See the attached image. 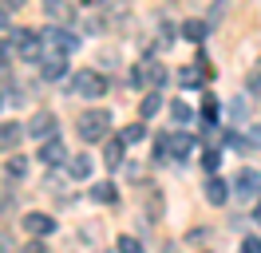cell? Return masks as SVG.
<instances>
[{
    "mask_svg": "<svg viewBox=\"0 0 261 253\" xmlns=\"http://www.w3.org/2000/svg\"><path fill=\"white\" fill-rule=\"evenodd\" d=\"M20 225L28 230V237H48L51 230H56V218H48V214H24Z\"/></svg>",
    "mask_w": 261,
    "mask_h": 253,
    "instance_id": "52a82bcc",
    "label": "cell"
},
{
    "mask_svg": "<svg viewBox=\"0 0 261 253\" xmlns=\"http://www.w3.org/2000/svg\"><path fill=\"white\" fill-rule=\"evenodd\" d=\"M12 75V67H8V60H0V79H8Z\"/></svg>",
    "mask_w": 261,
    "mask_h": 253,
    "instance_id": "d6a6232c",
    "label": "cell"
},
{
    "mask_svg": "<svg viewBox=\"0 0 261 253\" xmlns=\"http://www.w3.org/2000/svg\"><path fill=\"white\" fill-rule=\"evenodd\" d=\"M154 155H159V158H170V135H159V139H154Z\"/></svg>",
    "mask_w": 261,
    "mask_h": 253,
    "instance_id": "4316f807",
    "label": "cell"
},
{
    "mask_svg": "<svg viewBox=\"0 0 261 253\" xmlns=\"http://www.w3.org/2000/svg\"><path fill=\"white\" fill-rule=\"evenodd\" d=\"M233 194L245 198V202H257V198H261V170L242 166V170L233 174Z\"/></svg>",
    "mask_w": 261,
    "mask_h": 253,
    "instance_id": "3957f363",
    "label": "cell"
},
{
    "mask_svg": "<svg viewBox=\"0 0 261 253\" xmlns=\"http://www.w3.org/2000/svg\"><path fill=\"white\" fill-rule=\"evenodd\" d=\"M67 178H75V182L91 178V155H71L67 158Z\"/></svg>",
    "mask_w": 261,
    "mask_h": 253,
    "instance_id": "7c38bea8",
    "label": "cell"
},
{
    "mask_svg": "<svg viewBox=\"0 0 261 253\" xmlns=\"http://www.w3.org/2000/svg\"><path fill=\"white\" fill-rule=\"evenodd\" d=\"M44 8H48L51 20H71V4L67 0H44Z\"/></svg>",
    "mask_w": 261,
    "mask_h": 253,
    "instance_id": "2e32d148",
    "label": "cell"
},
{
    "mask_svg": "<svg viewBox=\"0 0 261 253\" xmlns=\"http://www.w3.org/2000/svg\"><path fill=\"white\" fill-rule=\"evenodd\" d=\"M170 119H174V123H190V119H194V111H190V103H170Z\"/></svg>",
    "mask_w": 261,
    "mask_h": 253,
    "instance_id": "603a6c76",
    "label": "cell"
},
{
    "mask_svg": "<svg viewBox=\"0 0 261 253\" xmlns=\"http://www.w3.org/2000/svg\"><path fill=\"white\" fill-rule=\"evenodd\" d=\"M40 75L48 79V83L64 79L67 75V56H64V52H44V60H40Z\"/></svg>",
    "mask_w": 261,
    "mask_h": 253,
    "instance_id": "5b68a950",
    "label": "cell"
},
{
    "mask_svg": "<svg viewBox=\"0 0 261 253\" xmlns=\"http://www.w3.org/2000/svg\"><path fill=\"white\" fill-rule=\"evenodd\" d=\"M44 44H48L51 52H64V56H71V52L80 47V36H71V32H64V28H44Z\"/></svg>",
    "mask_w": 261,
    "mask_h": 253,
    "instance_id": "277c9868",
    "label": "cell"
},
{
    "mask_svg": "<svg viewBox=\"0 0 261 253\" xmlns=\"http://www.w3.org/2000/svg\"><path fill=\"white\" fill-rule=\"evenodd\" d=\"M40 162H44V166H60V162H67V146L56 139V135L44 139V146H40Z\"/></svg>",
    "mask_w": 261,
    "mask_h": 253,
    "instance_id": "ba28073f",
    "label": "cell"
},
{
    "mask_svg": "<svg viewBox=\"0 0 261 253\" xmlns=\"http://www.w3.org/2000/svg\"><path fill=\"white\" fill-rule=\"evenodd\" d=\"M0 245H4V249H8V234H0Z\"/></svg>",
    "mask_w": 261,
    "mask_h": 253,
    "instance_id": "74e56055",
    "label": "cell"
},
{
    "mask_svg": "<svg viewBox=\"0 0 261 253\" xmlns=\"http://www.w3.org/2000/svg\"><path fill=\"white\" fill-rule=\"evenodd\" d=\"M159 40H163V47H166L170 40H174V28H170V24H163V28H159Z\"/></svg>",
    "mask_w": 261,
    "mask_h": 253,
    "instance_id": "f546056e",
    "label": "cell"
},
{
    "mask_svg": "<svg viewBox=\"0 0 261 253\" xmlns=\"http://www.w3.org/2000/svg\"><path fill=\"white\" fill-rule=\"evenodd\" d=\"M4 170H8V178H24V174H28V158H24V155H12V150H8V162H4Z\"/></svg>",
    "mask_w": 261,
    "mask_h": 253,
    "instance_id": "9a60e30c",
    "label": "cell"
},
{
    "mask_svg": "<svg viewBox=\"0 0 261 253\" xmlns=\"http://www.w3.org/2000/svg\"><path fill=\"white\" fill-rule=\"evenodd\" d=\"M8 28V16H4V4H0V32Z\"/></svg>",
    "mask_w": 261,
    "mask_h": 253,
    "instance_id": "e575fe53",
    "label": "cell"
},
{
    "mask_svg": "<svg viewBox=\"0 0 261 253\" xmlns=\"http://www.w3.org/2000/svg\"><path fill=\"white\" fill-rule=\"evenodd\" d=\"M229 194H233V182H226V178H210L206 182V202L210 206H226Z\"/></svg>",
    "mask_w": 261,
    "mask_h": 253,
    "instance_id": "30bf717a",
    "label": "cell"
},
{
    "mask_svg": "<svg viewBox=\"0 0 261 253\" xmlns=\"http://www.w3.org/2000/svg\"><path fill=\"white\" fill-rule=\"evenodd\" d=\"M202 162H206V170H218V150H206V158H202Z\"/></svg>",
    "mask_w": 261,
    "mask_h": 253,
    "instance_id": "4dcf8cb0",
    "label": "cell"
},
{
    "mask_svg": "<svg viewBox=\"0 0 261 253\" xmlns=\"http://www.w3.org/2000/svg\"><path fill=\"white\" fill-rule=\"evenodd\" d=\"M80 139L83 142H99L107 139V131H111V111H87V115H80Z\"/></svg>",
    "mask_w": 261,
    "mask_h": 253,
    "instance_id": "6da1fadb",
    "label": "cell"
},
{
    "mask_svg": "<svg viewBox=\"0 0 261 253\" xmlns=\"http://www.w3.org/2000/svg\"><path fill=\"white\" fill-rule=\"evenodd\" d=\"M71 91L83 95V99H99V95L107 91V79L99 75L95 67H83V71H75V75H71Z\"/></svg>",
    "mask_w": 261,
    "mask_h": 253,
    "instance_id": "7a4b0ae2",
    "label": "cell"
},
{
    "mask_svg": "<svg viewBox=\"0 0 261 253\" xmlns=\"http://www.w3.org/2000/svg\"><path fill=\"white\" fill-rule=\"evenodd\" d=\"M194 155V139L190 135H170V158H190Z\"/></svg>",
    "mask_w": 261,
    "mask_h": 253,
    "instance_id": "4fadbf2b",
    "label": "cell"
},
{
    "mask_svg": "<svg viewBox=\"0 0 261 253\" xmlns=\"http://www.w3.org/2000/svg\"><path fill=\"white\" fill-rule=\"evenodd\" d=\"M249 146H261V123L253 127V131H249Z\"/></svg>",
    "mask_w": 261,
    "mask_h": 253,
    "instance_id": "1f68e13d",
    "label": "cell"
},
{
    "mask_svg": "<svg viewBox=\"0 0 261 253\" xmlns=\"http://www.w3.org/2000/svg\"><path fill=\"white\" fill-rule=\"evenodd\" d=\"M130 142L119 135V139H107V146H103V162L107 166H123V150H127Z\"/></svg>",
    "mask_w": 261,
    "mask_h": 253,
    "instance_id": "8fae6325",
    "label": "cell"
},
{
    "mask_svg": "<svg viewBox=\"0 0 261 253\" xmlns=\"http://www.w3.org/2000/svg\"><path fill=\"white\" fill-rule=\"evenodd\" d=\"M119 249H123V253H139L143 245H139V241H135L130 234H123V237H119Z\"/></svg>",
    "mask_w": 261,
    "mask_h": 253,
    "instance_id": "83f0119b",
    "label": "cell"
},
{
    "mask_svg": "<svg viewBox=\"0 0 261 253\" xmlns=\"http://www.w3.org/2000/svg\"><path fill=\"white\" fill-rule=\"evenodd\" d=\"M0 107H4V91H0Z\"/></svg>",
    "mask_w": 261,
    "mask_h": 253,
    "instance_id": "f35d334b",
    "label": "cell"
},
{
    "mask_svg": "<svg viewBox=\"0 0 261 253\" xmlns=\"http://www.w3.org/2000/svg\"><path fill=\"white\" fill-rule=\"evenodd\" d=\"M242 249H245V253H261V237H245Z\"/></svg>",
    "mask_w": 261,
    "mask_h": 253,
    "instance_id": "f1b7e54d",
    "label": "cell"
},
{
    "mask_svg": "<svg viewBox=\"0 0 261 253\" xmlns=\"http://www.w3.org/2000/svg\"><path fill=\"white\" fill-rule=\"evenodd\" d=\"M159 214H163V198L154 190H147V221H159Z\"/></svg>",
    "mask_w": 261,
    "mask_h": 253,
    "instance_id": "d4e9b609",
    "label": "cell"
},
{
    "mask_svg": "<svg viewBox=\"0 0 261 253\" xmlns=\"http://www.w3.org/2000/svg\"><path fill=\"white\" fill-rule=\"evenodd\" d=\"M4 56H8V44H4V40H0V60H4Z\"/></svg>",
    "mask_w": 261,
    "mask_h": 253,
    "instance_id": "d590c367",
    "label": "cell"
},
{
    "mask_svg": "<svg viewBox=\"0 0 261 253\" xmlns=\"http://www.w3.org/2000/svg\"><path fill=\"white\" fill-rule=\"evenodd\" d=\"M123 139H127L130 146L143 142V139H147V127H143V123H127V127H123Z\"/></svg>",
    "mask_w": 261,
    "mask_h": 253,
    "instance_id": "cb8c5ba5",
    "label": "cell"
},
{
    "mask_svg": "<svg viewBox=\"0 0 261 253\" xmlns=\"http://www.w3.org/2000/svg\"><path fill=\"white\" fill-rule=\"evenodd\" d=\"M91 202L111 206V202H115V186H111V182H99V186H91Z\"/></svg>",
    "mask_w": 261,
    "mask_h": 253,
    "instance_id": "e0dca14e",
    "label": "cell"
},
{
    "mask_svg": "<svg viewBox=\"0 0 261 253\" xmlns=\"http://www.w3.org/2000/svg\"><path fill=\"white\" fill-rule=\"evenodd\" d=\"M147 83H150V63L130 67V87H147Z\"/></svg>",
    "mask_w": 261,
    "mask_h": 253,
    "instance_id": "44dd1931",
    "label": "cell"
},
{
    "mask_svg": "<svg viewBox=\"0 0 261 253\" xmlns=\"http://www.w3.org/2000/svg\"><path fill=\"white\" fill-rule=\"evenodd\" d=\"M253 218H257V221H261V198H257V210H253Z\"/></svg>",
    "mask_w": 261,
    "mask_h": 253,
    "instance_id": "8d00e7d4",
    "label": "cell"
},
{
    "mask_svg": "<svg viewBox=\"0 0 261 253\" xmlns=\"http://www.w3.org/2000/svg\"><path fill=\"white\" fill-rule=\"evenodd\" d=\"M245 87H249V95H261V63L249 71V79H245Z\"/></svg>",
    "mask_w": 261,
    "mask_h": 253,
    "instance_id": "484cf974",
    "label": "cell"
},
{
    "mask_svg": "<svg viewBox=\"0 0 261 253\" xmlns=\"http://www.w3.org/2000/svg\"><path fill=\"white\" fill-rule=\"evenodd\" d=\"M28 135V127H20V123H12V119H4L0 123V150L8 155V150H16V142Z\"/></svg>",
    "mask_w": 261,
    "mask_h": 253,
    "instance_id": "9c48e42d",
    "label": "cell"
},
{
    "mask_svg": "<svg viewBox=\"0 0 261 253\" xmlns=\"http://www.w3.org/2000/svg\"><path fill=\"white\" fill-rule=\"evenodd\" d=\"M28 135H32V139H51V135H56V115H51V111H36L32 119H28Z\"/></svg>",
    "mask_w": 261,
    "mask_h": 253,
    "instance_id": "8992f818",
    "label": "cell"
},
{
    "mask_svg": "<svg viewBox=\"0 0 261 253\" xmlns=\"http://www.w3.org/2000/svg\"><path fill=\"white\" fill-rule=\"evenodd\" d=\"M159 107H163V95H159V91H150L147 99H143V107H139V115H143V119H150V115H159Z\"/></svg>",
    "mask_w": 261,
    "mask_h": 253,
    "instance_id": "ffe728a7",
    "label": "cell"
},
{
    "mask_svg": "<svg viewBox=\"0 0 261 253\" xmlns=\"http://www.w3.org/2000/svg\"><path fill=\"white\" fill-rule=\"evenodd\" d=\"M166 79H170V71H166V67H159V63H150V91H163Z\"/></svg>",
    "mask_w": 261,
    "mask_h": 253,
    "instance_id": "7402d4cb",
    "label": "cell"
},
{
    "mask_svg": "<svg viewBox=\"0 0 261 253\" xmlns=\"http://www.w3.org/2000/svg\"><path fill=\"white\" fill-rule=\"evenodd\" d=\"M182 36H186L190 44H198V40H206V24H202V20H186V24H182Z\"/></svg>",
    "mask_w": 261,
    "mask_h": 253,
    "instance_id": "ac0fdd59",
    "label": "cell"
},
{
    "mask_svg": "<svg viewBox=\"0 0 261 253\" xmlns=\"http://www.w3.org/2000/svg\"><path fill=\"white\" fill-rule=\"evenodd\" d=\"M4 8H24V0H0Z\"/></svg>",
    "mask_w": 261,
    "mask_h": 253,
    "instance_id": "836d02e7",
    "label": "cell"
},
{
    "mask_svg": "<svg viewBox=\"0 0 261 253\" xmlns=\"http://www.w3.org/2000/svg\"><path fill=\"white\" fill-rule=\"evenodd\" d=\"M226 119L229 123H245V119H249V103H245V99H229L226 103Z\"/></svg>",
    "mask_w": 261,
    "mask_h": 253,
    "instance_id": "5bb4252c",
    "label": "cell"
},
{
    "mask_svg": "<svg viewBox=\"0 0 261 253\" xmlns=\"http://www.w3.org/2000/svg\"><path fill=\"white\" fill-rule=\"evenodd\" d=\"M202 79H206L202 67H182V71H178V83H182V87H198Z\"/></svg>",
    "mask_w": 261,
    "mask_h": 253,
    "instance_id": "d6986e66",
    "label": "cell"
}]
</instances>
